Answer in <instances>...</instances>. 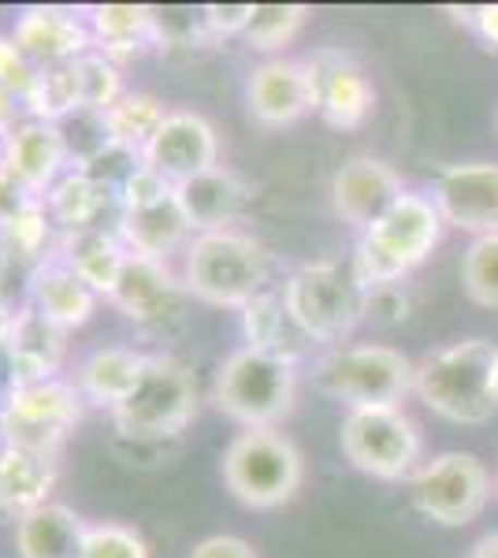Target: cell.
Listing matches in <instances>:
<instances>
[{"mask_svg":"<svg viewBox=\"0 0 498 558\" xmlns=\"http://www.w3.org/2000/svg\"><path fill=\"white\" fill-rule=\"evenodd\" d=\"M498 347L487 339H461L428 354L413 373V391L428 410L454 425H484L498 410L491 391V368Z\"/></svg>","mask_w":498,"mask_h":558,"instance_id":"2","label":"cell"},{"mask_svg":"<svg viewBox=\"0 0 498 558\" xmlns=\"http://www.w3.org/2000/svg\"><path fill=\"white\" fill-rule=\"evenodd\" d=\"M190 558H257V551L242 536H208L190 551Z\"/></svg>","mask_w":498,"mask_h":558,"instance_id":"44","label":"cell"},{"mask_svg":"<svg viewBox=\"0 0 498 558\" xmlns=\"http://www.w3.org/2000/svg\"><path fill=\"white\" fill-rule=\"evenodd\" d=\"M246 105L253 120H260L265 128H287V123L302 120L313 108L305 64L302 60H268V64L253 68L246 83Z\"/></svg>","mask_w":498,"mask_h":558,"instance_id":"18","label":"cell"},{"mask_svg":"<svg viewBox=\"0 0 498 558\" xmlns=\"http://www.w3.org/2000/svg\"><path fill=\"white\" fill-rule=\"evenodd\" d=\"M142 168H146V160H142L138 149H126V146L108 142V146L101 153H94L86 165H78V172H83L94 186H101L105 194L120 197L123 186L131 183V175H138Z\"/></svg>","mask_w":498,"mask_h":558,"instance_id":"37","label":"cell"},{"mask_svg":"<svg viewBox=\"0 0 498 558\" xmlns=\"http://www.w3.org/2000/svg\"><path fill=\"white\" fill-rule=\"evenodd\" d=\"M253 15V4H205L202 8V23L205 34L220 38V34H242Z\"/></svg>","mask_w":498,"mask_h":558,"instance_id":"42","label":"cell"},{"mask_svg":"<svg viewBox=\"0 0 498 558\" xmlns=\"http://www.w3.org/2000/svg\"><path fill=\"white\" fill-rule=\"evenodd\" d=\"M342 454L376 481H402L421 458V428L402 407H361L342 421Z\"/></svg>","mask_w":498,"mask_h":558,"instance_id":"9","label":"cell"},{"mask_svg":"<svg viewBox=\"0 0 498 558\" xmlns=\"http://www.w3.org/2000/svg\"><path fill=\"white\" fill-rule=\"evenodd\" d=\"M12 41L20 45L23 57L34 68L75 64L78 57L94 52L89 49L94 45L89 23L78 20V12H71V8H52V4L23 8L20 20H15Z\"/></svg>","mask_w":498,"mask_h":558,"instance_id":"17","label":"cell"},{"mask_svg":"<svg viewBox=\"0 0 498 558\" xmlns=\"http://www.w3.org/2000/svg\"><path fill=\"white\" fill-rule=\"evenodd\" d=\"M49 231H52V220H49V213H45V205L26 213L23 220L8 223V228L0 231V279L20 276L31 283V276L49 260L45 257Z\"/></svg>","mask_w":498,"mask_h":558,"instance_id":"31","label":"cell"},{"mask_svg":"<svg viewBox=\"0 0 498 558\" xmlns=\"http://www.w3.org/2000/svg\"><path fill=\"white\" fill-rule=\"evenodd\" d=\"M83 558H149V547L134 529L105 521V525H89Z\"/></svg>","mask_w":498,"mask_h":558,"instance_id":"38","label":"cell"},{"mask_svg":"<svg viewBox=\"0 0 498 558\" xmlns=\"http://www.w3.org/2000/svg\"><path fill=\"white\" fill-rule=\"evenodd\" d=\"M63 265L71 268L94 294L112 299L116 283H120L126 268V246L116 231H68L60 254Z\"/></svg>","mask_w":498,"mask_h":558,"instance_id":"26","label":"cell"},{"mask_svg":"<svg viewBox=\"0 0 498 558\" xmlns=\"http://www.w3.org/2000/svg\"><path fill=\"white\" fill-rule=\"evenodd\" d=\"M149 354H138L131 347H97L94 354L78 365V391L83 399L97 402V407L116 410L126 395L138 387L142 373H146Z\"/></svg>","mask_w":498,"mask_h":558,"instance_id":"27","label":"cell"},{"mask_svg":"<svg viewBox=\"0 0 498 558\" xmlns=\"http://www.w3.org/2000/svg\"><path fill=\"white\" fill-rule=\"evenodd\" d=\"M75 75H78L83 112H108V108L126 94L120 68H116L108 57H101V52H86V57H78Z\"/></svg>","mask_w":498,"mask_h":558,"instance_id":"35","label":"cell"},{"mask_svg":"<svg viewBox=\"0 0 498 558\" xmlns=\"http://www.w3.org/2000/svg\"><path fill=\"white\" fill-rule=\"evenodd\" d=\"M473 23H476V31L484 34V41H491L498 49V4H479L473 12Z\"/></svg>","mask_w":498,"mask_h":558,"instance_id":"45","label":"cell"},{"mask_svg":"<svg viewBox=\"0 0 498 558\" xmlns=\"http://www.w3.org/2000/svg\"><path fill=\"white\" fill-rule=\"evenodd\" d=\"M89 525L71 507L45 502L15 521V547L20 558H83Z\"/></svg>","mask_w":498,"mask_h":558,"instance_id":"24","label":"cell"},{"mask_svg":"<svg viewBox=\"0 0 498 558\" xmlns=\"http://www.w3.org/2000/svg\"><path fill=\"white\" fill-rule=\"evenodd\" d=\"M302 451L276 428H246L223 451V484L253 510H276L302 488Z\"/></svg>","mask_w":498,"mask_h":558,"instance_id":"7","label":"cell"},{"mask_svg":"<svg viewBox=\"0 0 498 558\" xmlns=\"http://www.w3.org/2000/svg\"><path fill=\"white\" fill-rule=\"evenodd\" d=\"M26 294H31L34 310H38L41 317H49L52 324H60L63 331L83 328V324L94 317L97 299H101V294L89 291L83 279L71 272L60 257H49L38 272L31 276Z\"/></svg>","mask_w":498,"mask_h":558,"instance_id":"22","label":"cell"},{"mask_svg":"<svg viewBox=\"0 0 498 558\" xmlns=\"http://www.w3.org/2000/svg\"><path fill=\"white\" fill-rule=\"evenodd\" d=\"M83 417V391L68 380H45L15 387L0 413V439L4 447H20L34 454H57L60 444Z\"/></svg>","mask_w":498,"mask_h":558,"instance_id":"10","label":"cell"},{"mask_svg":"<svg viewBox=\"0 0 498 558\" xmlns=\"http://www.w3.org/2000/svg\"><path fill=\"white\" fill-rule=\"evenodd\" d=\"M442 239V216L432 197L405 194L394 202L373 228L361 231L353 268L365 279V287L398 283L405 272H413Z\"/></svg>","mask_w":498,"mask_h":558,"instance_id":"4","label":"cell"},{"mask_svg":"<svg viewBox=\"0 0 498 558\" xmlns=\"http://www.w3.org/2000/svg\"><path fill=\"white\" fill-rule=\"evenodd\" d=\"M4 160L15 175L26 179L38 194L49 191L57 179L68 172V142H63L60 123L23 120L4 134Z\"/></svg>","mask_w":498,"mask_h":558,"instance_id":"20","label":"cell"},{"mask_svg":"<svg viewBox=\"0 0 498 558\" xmlns=\"http://www.w3.org/2000/svg\"><path fill=\"white\" fill-rule=\"evenodd\" d=\"M108 142L126 149H146L149 138L160 131V123L168 120V108L153 94H123L108 112H101Z\"/></svg>","mask_w":498,"mask_h":558,"instance_id":"33","label":"cell"},{"mask_svg":"<svg viewBox=\"0 0 498 558\" xmlns=\"http://www.w3.org/2000/svg\"><path fill=\"white\" fill-rule=\"evenodd\" d=\"M436 209L442 223L479 235H498V165L465 160L442 168L436 179Z\"/></svg>","mask_w":498,"mask_h":558,"instance_id":"13","label":"cell"},{"mask_svg":"<svg viewBox=\"0 0 498 558\" xmlns=\"http://www.w3.org/2000/svg\"><path fill=\"white\" fill-rule=\"evenodd\" d=\"M368 317L376 320H402L405 317V294L398 283H384V287H368Z\"/></svg>","mask_w":498,"mask_h":558,"instance_id":"43","label":"cell"},{"mask_svg":"<svg viewBox=\"0 0 498 558\" xmlns=\"http://www.w3.org/2000/svg\"><path fill=\"white\" fill-rule=\"evenodd\" d=\"M302 64H305V75H309L313 108L331 128L353 131L368 120V112H373V105H376V89L347 52L316 49Z\"/></svg>","mask_w":498,"mask_h":558,"instance_id":"12","label":"cell"},{"mask_svg":"<svg viewBox=\"0 0 498 558\" xmlns=\"http://www.w3.org/2000/svg\"><path fill=\"white\" fill-rule=\"evenodd\" d=\"M52 488H57V462L49 454L0 447V514L20 521L45 507Z\"/></svg>","mask_w":498,"mask_h":558,"instance_id":"23","label":"cell"},{"mask_svg":"<svg viewBox=\"0 0 498 558\" xmlns=\"http://www.w3.org/2000/svg\"><path fill=\"white\" fill-rule=\"evenodd\" d=\"M171 191H175V186H171L165 175H157L153 168H142V172L131 175V183L123 186L120 205H123V213L146 209V205H153V202H165Z\"/></svg>","mask_w":498,"mask_h":558,"instance_id":"41","label":"cell"},{"mask_svg":"<svg viewBox=\"0 0 498 558\" xmlns=\"http://www.w3.org/2000/svg\"><path fill=\"white\" fill-rule=\"evenodd\" d=\"M41 205H45V194L34 191L26 179H20L0 160V231H4L8 223L23 220L26 213L41 209Z\"/></svg>","mask_w":498,"mask_h":558,"instance_id":"39","label":"cell"},{"mask_svg":"<svg viewBox=\"0 0 498 558\" xmlns=\"http://www.w3.org/2000/svg\"><path fill=\"white\" fill-rule=\"evenodd\" d=\"M4 350H8V357H12L20 387L57 380L63 357H68V331H63L60 324H52L49 317H41V313L26 302L23 310L15 313V324L4 339Z\"/></svg>","mask_w":498,"mask_h":558,"instance_id":"19","label":"cell"},{"mask_svg":"<svg viewBox=\"0 0 498 558\" xmlns=\"http://www.w3.org/2000/svg\"><path fill=\"white\" fill-rule=\"evenodd\" d=\"M0 146H4V131H0Z\"/></svg>","mask_w":498,"mask_h":558,"instance_id":"50","label":"cell"},{"mask_svg":"<svg viewBox=\"0 0 498 558\" xmlns=\"http://www.w3.org/2000/svg\"><path fill=\"white\" fill-rule=\"evenodd\" d=\"M23 108H26V120H45V123H63L75 112H83L75 64H49L34 71V83L26 89Z\"/></svg>","mask_w":498,"mask_h":558,"instance_id":"32","label":"cell"},{"mask_svg":"<svg viewBox=\"0 0 498 558\" xmlns=\"http://www.w3.org/2000/svg\"><path fill=\"white\" fill-rule=\"evenodd\" d=\"M86 15L97 52L112 64L157 45V23H153V8L146 4H97Z\"/></svg>","mask_w":498,"mask_h":558,"instance_id":"28","label":"cell"},{"mask_svg":"<svg viewBox=\"0 0 498 558\" xmlns=\"http://www.w3.org/2000/svg\"><path fill=\"white\" fill-rule=\"evenodd\" d=\"M416 365L402 350L361 343L331 350L328 357L316 362L313 380L324 395L347 402L350 410L361 407H398L405 391H413Z\"/></svg>","mask_w":498,"mask_h":558,"instance_id":"8","label":"cell"},{"mask_svg":"<svg viewBox=\"0 0 498 558\" xmlns=\"http://www.w3.org/2000/svg\"><path fill=\"white\" fill-rule=\"evenodd\" d=\"M34 71L38 68L23 57V49L12 41V34H0V89L23 101L26 89L34 83Z\"/></svg>","mask_w":498,"mask_h":558,"instance_id":"40","label":"cell"},{"mask_svg":"<svg viewBox=\"0 0 498 558\" xmlns=\"http://www.w3.org/2000/svg\"><path fill=\"white\" fill-rule=\"evenodd\" d=\"M305 15L309 8L305 4H253V15L242 31L250 49L271 52V49H283L287 41H294V34L302 31Z\"/></svg>","mask_w":498,"mask_h":558,"instance_id":"34","label":"cell"},{"mask_svg":"<svg viewBox=\"0 0 498 558\" xmlns=\"http://www.w3.org/2000/svg\"><path fill=\"white\" fill-rule=\"evenodd\" d=\"M175 202L183 209L190 231L205 235V231H220L231 228L234 216L246 209L250 191L239 175L228 172V168H208V172L186 179V183L175 186Z\"/></svg>","mask_w":498,"mask_h":558,"instance_id":"21","label":"cell"},{"mask_svg":"<svg viewBox=\"0 0 498 558\" xmlns=\"http://www.w3.org/2000/svg\"><path fill=\"white\" fill-rule=\"evenodd\" d=\"M405 197L402 175L379 157H350L331 179L335 213L353 228H373V223Z\"/></svg>","mask_w":498,"mask_h":558,"instance_id":"16","label":"cell"},{"mask_svg":"<svg viewBox=\"0 0 498 558\" xmlns=\"http://www.w3.org/2000/svg\"><path fill=\"white\" fill-rule=\"evenodd\" d=\"M283 302L313 343H339L368 317V287L353 260L302 265L283 283Z\"/></svg>","mask_w":498,"mask_h":558,"instance_id":"3","label":"cell"},{"mask_svg":"<svg viewBox=\"0 0 498 558\" xmlns=\"http://www.w3.org/2000/svg\"><path fill=\"white\" fill-rule=\"evenodd\" d=\"M186 287L175 283V276L165 268V260H146V257H126V268L112 291V305L123 313L126 320H134L138 328H171L183 320L186 310Z\"/></svg>","mask_w":498,"mask_h":558,"instance_id":"15","label":"cell"},{"mask_svg":"<svg viewBox=\"0 0 498 558\" xmlns=\"http://www.w3.org/2000/svg\"><path fill=\"white\" fill-rule=\"evenodd\" d=\"M297 399V368L265 350L242 347L223 357L212 380V402L246 428H276Z\"/></svg>","mask_w":498,"mask_h":558,"instance_id":"5","label":"cell"},{"mask_svg":"<svg viewBox=\"0 0 498 558\" xmlns=\"http://www.w3.org/2000/svg\"><path fill=\"white\" fill-rule=\"evenodd\" d=\"M473 558H498V533L479 539V544L473 547Z\"/></svg>","mask_w":498,"mask_h":558,"instance_id":"48","label":"cell"},{"mask_svg":"<svg viewBox=\"0 0 498 558\" xmlns=\"http://www.w3.org/2000/svg\"><path fill=\"white\" fill-rule=\"evenodd\" d=\"M268 272V250L257 239L239 228H220L190 239L183 287L220 310H246L257 294H265Z\"/></svg>","mask_w":498,"mask_h":558,"instance_id":"1","label":"cell"},{"mask_svg":"<svg viewBox=\"0 0 498 558\" xmlns=\"http://www.w3.org/2000/svg\"><path fill=\"white\" fill-rule=\"evenodd\" d=\"M15 313H20V310H12V305L4 302V294H0V343H4V339H8V331H12Z\"/></svg>","mask_w":498,"mask_h":558,"instance_id":"47","label":"cell"},{"mask_svg":"<svg viewBox=\"0 0 498 558\" xmlns=\"http://www.w3.org/2000/svg\"><path fill=\"white\" fill-rule=\"evenodd\" d=\"M15 387H20V380H15V368H12V357H8L4 343H0V413H4L8 399L15 395Z\"/></svg>","mask_w":498,"mask_h":558,"instance_id":"46","label":"cell"},{"mask_svg":"<svg viewBox=\"0 0 498 558\" xmlns=\"http://www.w3.org/2000/svg\"><path fill=\"white\" fill-rule=\"evenodd\" d=\"M242 336H246V347L265 350V354H276L283 362H297V357L309 354L313 339L297 328V320L291 317L283 299L276 294H257L246 310H242Z\"/></svg>","mask_w":498,"mask_h":558,"instance_id":"29","label":"cell"},{"mask_svg":"<svg viewBox=\"0 0 498 558\" xmlns=\"http://www.w3.org/2000/svg\"><path fill=\"white\" fill-rule=\"evenodd\" d=\"M461 283L484 310H498V235H479L461 260Z\"/></svg>","mask_w":498,"mask_h":558,"instance_id":"36","label":"cell"},{"mask_svg":"<svg viewBox=\"0 0 498 558\" xmlns=\"http://www.w3.org/2000/svg\"><path fill=\"white\" fill-rule=\"evenodd\" d=\"M108 209L123 213L120 197L94 186L78 168H68V172L45 191V213H49L52 223H60V228H68V231H108L101 223Z\"/></svg>","mask_w":498,"mask_h":558,"instance_id":"30","label":"cell"},{"mask_svg":"<svg viewBox=\"0 0 498 558\" xmlns=\"http://www.w3.org/2000/svg\"><path fill=\"white\" fill-rule=\"evenodd\" d=\"M410 499L424 518L458 529L484 514L491 499V476L476 454L447 451L410 476Z\"/></svg>","mask_w":498,"mask_h":558,"instance_id":"11","label":"cell"},{"mask_svg":"<svg viewBox=\"0 0 498 558\" xmlns=\"http://www.w3.org/2000/svg\"><path fill=\"white\" fill-rule=\"evenodd\" d=\"M220 157V142H216V128L197 112H168V120L160 123V131L149 138V146L142 149L146 168L157 175H165L171 186L186 183V179L216 168Z\"/></svg>","mask_w":498,"mask_h":558,"instance_id":"14","label":"cell"},{"mask_svg":"<svg viewBox=\"0 0 498 558\" xmlns=\"http://www.w3.org/2000/svg\"><path fill=\"white\" fill-rule=\"evenodd\" d=\"M112 413V425L134 444H160L175 439L197 413L194 373L168 354H149L138 387Z\"/></svg>","mask_w":498,"mask_h":558,"instance_id":"6","label":"cell"},{"mask_svg":"<svg viewBox=\"0 0 498 558\" xmlns=\"http://www.w3.org/2000/svg\"><path fill=\"white\" fill-rule=\"evenodd\" d=\"M116 235L123 239L126 254L146 257V260H165L171 250L183 246V239L190 235V223L183 209H179L175 191H171L165 202H153L146 209L123 213Z\"/></svg>","mask_w":498,"mask_h":558,"instance_id":"25","label":"cell"},{"mask_svg":"<svg viewBox=\"0 0 498 558\" xmlns=\"http://www.w3.org/2000/svg\"><path fill=\"white\" fill-rule=\"evenodd\" d=\"M491 391H495V402H498V357H495V368H491Z\"/></svg>","mask_w":498,"mask_h":558,"instance_id":"49","label":"cell"}]
</instances>
